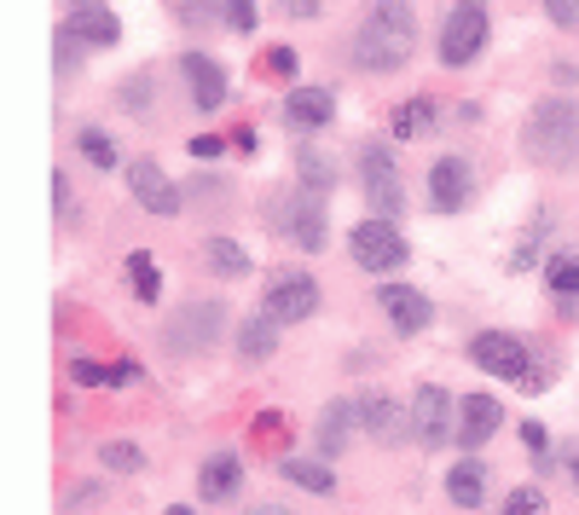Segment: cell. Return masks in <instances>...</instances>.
Masks as SVG:
<instances>
[{
	"mask_svg": "<svg viewBox=\"0 0 579 515\" xmlns=\"http://www.w3.org/2000/svg\"><path fill=\"white\" fill-rule=\"evenodd\" d=\"M527 151L550 168H568L579 163V105L573 99H539L534 116H527Z\"/></svg>",
	"mask_w": 579,
	"mask_h": 515,
	"instance_id": "obj_2",
	"label": "cell"
},
{
	"mask_svg": "<svg viewBox=\"0 0 579 515\" xmlns=\"http://www.w3.org/2000/svg\"><path fill=\"white\" fill-rule=\"evenodd\" d=\"M59 35L87 41V47H116V41H122V23H116L105 7H70V18H64Z\"/></svg>",
	"mask_w": 579,
	"mask_h": 515,
	"instance_id": "obj_17",
	"label": "cell"
},
{
	"mask_svg": "<svg viewBox=\"0 0 579 515\" xmlns=\"http://www.w3.org/2000/svg\"><path fill=\"white\" fill-rule=\"evenodd\" d=\"M435 127V105L430 99H406V105H394V116H389V134L394 140H423Z\"/></svg>",
	"mask_w": 579,
	"mask_h": 515,
	"instance_id": "obj_24",
	"label": "cell"
},
{
	"mask_svg": "<svg viewBox=\"0 0 579 515\" xmlns=\"http://www.w3.org/2000/svg\"><path fill=\"white\" fill-rule=\"evenodd\" d=\"M348 244H354V261L365 272H400L406 267V238H400L394 220H383V215L360 220L354 231H348Z\"/></svg>",
	"mask_w": 579,
	"mask_h": 515,
	"instance_id": "obj_4",
	"label": "cell"
},
{
	"mask_svg": "<svg viewBox=\"0 0 579 515\" xmlns=\"http://www.w3.org/2000/svg\"><path fill=\"white\" fill-rule=\"evenodd\" d=\"M545 12H550V23L573 30V23H579V0H545Z\"/></svg>",
	"mask_w": 579,
	"mask_h": 515,
	"instance_id": "obj_36",
	"label": "cell"
},
{
	"mask_svg": "<svg viewBox=\"0 0 579 515\" xmlns=\"http://www.w3.org/2000/svg\"><path fill=\"white\" fill-rule=\"evenodd\" d=\"M75 145H82V157H87L93 168H116V145H111V134H99V127H82V134H75Z\"/></svg>",
	"mask_w": 579,
	"mask_h": 515,
	"instance_id": "obj_28",
	"label": "cell"
},
{
	"mask_svg": "<svg viewBox=\"0 0 579 515\" xmlns=\"http://www.w3.org/2000/svg\"><path fill=\"white\" fill-rule=\"evenodd\" d=\"M226 140H232V151H244V157H249V151H256V127H238V134H226Z\"/></svg>",
	"mask_w": 579,
	"mask_h": 515,
	"instance_id": "obj_41",
	"label": "cell"
},
{
	"mask_svg": "<svg viewBox=\"0 0 579 515\" xmlns=\"http://www.w3.org/2000/svg\"><path fill=\"white\" fill-rule=\"evenodd\" d=\"M469 359L482 371L505 377V382H521L527 371H534V353H527V342L521 337H505V330H482V337L469 342Z\"/></svg>",
	"mask_w": 579,
	"mask_h": 515,
	"instance_id": "obj_5",
	"label": "cell"
},
{
	"mask_svg": "<svg viewBox=\"0 0 579 515\" xmlns=\"http://www.w3.org/2000/svg\"><path fill=\"white\" fill-rule=\"evenodd\" d=\"M168 515H197V509H186V504H174V509H168Z\"/></svg>",
	"mask_w": 579,
	"mask_h": 515,
	"instance_id": "obj_46",
	"label": "cell"
},
{
	"mask_svg": "<svg viewBox=\"0 0 579 515\" xmlns=\"http://www.w3.org/2000/svg\"><path fill=\"white\" fill-rule=\"evenodd\" d=\"M128 186H134V203L139 209H151V215H174L180 209V192H174V179L151 163V157H139V163H128Z\"/></svg>",
	"mask_w": 579,
	"mask_h": 515,
	"instance_id": "obj_11",
	"label": "cell"
},
{
	"mask_svg": "<svg viewBox=\"0 0 579 515\" xmlns=\"http://www.w3.org/2000/svg\"><path fill=\"white\" fill-rule=\"evenodd\" d=\"M128 278H134V296H139V301H157V296H163V267L151 261L145 249L128 255Z\"/></svg>",
	"mask_w": 579,
	"mask_h": 515,
	"instance_id": "obj_26",
	"label": "cell"
},
{
	"mask_svg": "<svg viewBox=\"0 0 579 515\" xmlns=\"http://www.w3.org/2000/svg\"><path fill=\"white\" fill-rule=\"evenodd\" d=\"M53 203H59V215H70V179L53 174Z\"/></svg>",
	"mask_w": 579,
	"mask_h": 515,
	"instance_id": "obj_40",
	"label": "cell"
},
{
	"mask_svg": "<svg viewBox=\"0 0 579 515\" xmlns=\"http://www.w3.org/2000/svg\"><path fill=\"white\" fill-rule=\"evenodd\" d=\"M498 423H505V405H498L493 394H469L458 405V446L464 452H482L493 434H498Z\"/></svg>",
	"mask_w": 579,
	"mask_h": 515,
	"instance_id": "obj_12",
	"label": "cell"
},
{
	"mask_svg": "<svg viewBox=\"0 0 579 515\" xmlns=\"http://www.w3.org/2000/svg\"><path fill=\"white\" fill-rule=\"evenodd\" d=\"M469 197H475V168L464 157H441L430 168V209L435 215H458Z\"/></svg>",
	"mask_w": 579,
	"mask_h": 515,
	"instance_id": "obj_10",
	"label": "cell"
},
{
	"mask_svg": "<svg viewBox=\"0 0 579 515\" xmlns=\"http://www.w3.org/2000/svg\"><path fill=\"white\" fill-rule=\"evenodd\" d=\"M128 111H145V82H128Z\"/></svg>",
	"mask_w": 579,
	"mask_h": 515,
	"instance_id": "obj_43",
	"label": "cell"
},
{
	"mask_svg": "<svg viewBox=\"0 0 579 515\" xmlns=\"http://www.w3.org/2000/svg\"><path fill=\"white\" fill-rule=\"evenodd\" d=\"M180 75H186L197 111H215L220 99H226V75H220V64L209 53H180Z\"/></svg>",
	"mask_w": 579,
	"mask_h": 515,
	"instance_id": "obj_16",
	"label": "cell"
},
{
	"mask_svg": "<svg viewBox=\"0 0 579 515\" xmlns=\"http://www.w3.org/2000/svg\"><path fill=\"white\" fill-rule=\"evenodd\" d=\"M249 515H290V509H279V504H261V509H249Z\"/></svg>",
	"mask_w": 579,
	"mask_h": 515,
	"instance_id": "obj_44",
	"label": "cell"
},
{
	"mask_svg": "<svg viewBox=\"0 0 579 515\" xmlns=\"http://www.w3.org/2000/svg\"><path fill=\"white\" fill-rule=\"evenodd\" d=\"M545 238H550V220H534V231H527V238L516 244L510 267H516V272H527V267H534V261H539V249H545Z\"/></svg>",
	"mask_w": 579,
	"mask_h": 515,
	"instance_id": "obj_31",
	"label": "cell"
},
{
	"mask_svg": "<svg viewBox=\"0 0 579 515\" xmlns=\"http://www.w3.org/2000/svg\"><path fill=\"white\" fill-rule=\"evenodd\" d=\"M267 313L279 319V325H301V319H313L319 313V285L308 272H279L267 285Z\"/></svg>",
	"mask_w": 579,
	"mask_h": 515,
	"instance_id": "obj_9",
	"label": "cell"
},
{
	"mask_svg": "<svg viewBox=\"0 0 579 515\" xmlns=\"http://www.w3.org/2000/svg\"><path fill=\"white\" fill-rule=\"evenodd\" d=\"M296 168H301V186H308V192H319V197L337 186V163L324 157L319 145H301V151H296Z\"/></svg>",
	"mask_w": 579,
	"mask_h": 515,
	"instance_id": "obj_25",
	"label": "cell"
},
{
	"mask_svg": "<svg viewBox=\"0 0 579 515\" xmlns=\"http://www.w3.org/2000/svg\"><path fill=\"white\" fill-rule=\"evenodd\" d=\"M209 261H215L226 278H244V272H249V255H244L232 238H209Z\"/></svg>",
	"mask_w": 579,
	"mask_h": 515,
	"instance_id": "obj_29",
	"label": "cell"
},
{
	"mask_svg": "<svg viewBox=\"0 0 579 515\" xmlns=\"http://www.w3.org/2000/svg\"><path fill=\"white\" fill-rule=\"evenodd\" d=\"M128 382H139V365H134V359H116V365H111V382H105V389H128Z\"/></svg>",
	"mask_w": 579,
	"mask_h": 515,
	"instance_id": "obj_37",
	"label": "cell"
},
{
	"mask_svg": "<svg viewBox=\"0 0 579 515\" xmlns=\"http://www.w3.org/2000/svg\"><path fill=\"white\" fill-rule=\"evenodd\" d=\"M360 174H365V197H371V209L394 220L400 209H406V192H400V168L383 145H365L360 151Z\"/></svg>",
	"mask_w": 579,
	"mask_h": 515,
	"instance_id": "obj_6",
	"label": "cell"
},
{
	"mask_svg": "<svg viewBox=\"0 0 579 515\" xmlns=\"http://www.w3.org/2000/svg\"><path fill=\"white\" fill-rule=\"evenodd\" d=\"M279 475L296 481V486H308V493H337V470H331V457L324 463H308V457H279Z\"/></svg>",
	"mask_w": 579,
	"mask_h": 515,
	"instance_id": "obj_23",
	"label": "cell"
},
{
	"mask_svg": "<svg viewBox=\"0 0 579 515\" xmlns=\"http://www.w3.org/2000/svg\"><path fill=\"white\" fill-rule=\"evenodd\" d=\"M505 515H545V493L539 486H516V493L505 498Z\"/></svg>",
	"mask_w": 579,
	"mask_h": 515,
	"instance_id": "obj_32",
	"label": "cell"
},
{
	"mask_svg": "<svg viewBox=\"0 0 579 515\" xmlns=\"http://www.w3.org/2000/svg\"><path fill=\"white\" fill-rule=\"evenodd\" d=\"M545 285L557 296H579V255H550V261H545Z\"/></svg>",
	"mask_w": 579,
	"mask_h": 515,
	"instance_id": "obj_27",
	"label": "cell"
},
{
	"mask_svg": "<svg viewBox=\"0 0 579 515\" xmlns=\"http://www.w3.org/2000/svg\"><path fill=\"white\" fill-rule=\"evenodd\" d=\"M272 348H279V319L261 307L256 319L238 325V359H272Z\"/></svg>",
	"mask_w": 579,
	"mask_h": 515,
	"instance_id": "obj_22",
	"label": "cell"
},
{
	"mask_svg": "<svg viewBox=\"0 0 579 515\" xmlns=\"http://www.w3.org/2000/svg\"><path fill=\"white\" fill-rule=\"evenodd\" d=\"M220 325H226V307H220V301H192V307H180V313H174L168 348H174V353H192V348L204 353V348H215Z\"/></svg>",
	"mask_w": 579,
	"mask_h": 515,
	"instance_id": "obj_8",
	"label": "cell"
},
{
	"mask_svg": "<svg viewBox=\"0 0 579 515\" xmlns=\"http://www.w3.org/2000/svg\"><path fill=\"white\" fill-rule=\"evenodd\" d=\"M568 470H573V486H579V452H568Z\"/></svg>",
	"mask_w": 579,
	"mask_h": 515,
	"instance_id": "obj_45",
	"label": "cell"
},
{
	"mask_svg": "<svg viewBox=\"0 0 579 515\" xmlns=\"http://www.w3.org/2000/svg\"><path fill=\"white\" fill-rule=\"evenodd\" d=\"M482 47H487V7L482 0H458L452 18H446V30H441V64L464 70V64H475Z\"/></svg>",
	"mask_w": 579,
	"mask_h": 515,
	"instance_id": "obj_3",
	"label": "cell"
},
{
	"mask_svg": "<svg viewBox=\"0 0 579 515\" xmlns=\"http://www.w3.org/2000/svg\"><path fill=\"white\" fill-rule=\"evenodd\" d=\"M285 231H290V238H296L301 249H308V255H319V249H324V231H331V226H324V203H319V192H296V197H290V209H285Z\"/></svg>",
	"mask_w": 579,
	"mask_h": 515,
	"instance_id": "obj_14",
	"label": "cell"
},
{
	"mask_svg": "<svg viewBox=\"0 0 579 515\" xmlns=\"http://www.w3.org/2000/svg\"><path fill=\"white\" fill-rule=\"evenodd\" d=\"M279 429H285V423H279V411H261V423H256V441H261V446H272V441H279Z\"/></svg>",
	"mask_w": 579,
	"mask_h": 515,
	"instance_id": "obj_39",
	"label": "cell"
},
{
	"mask_svg": "<svg viewBox=\"0 0 579 515\" xmlns=\"http://www.w3.org/2000/svg\"><path fill=\"white\" fill-rule=\"evenodd\" d=\"M446 493H452V504H458V509H475V504L487 498V463H475V452L464 463H452Z\"/></svg>",
	"mask_w": 579,
	"mask_h": 515,
	"instance_id": "obj_20",
	"label": "cell"
},
{
	"mask_svg": "<svg viewBox=\"0 0 579 515\" xmlns=\"http://www.w3.org/2000/svg\"><path fill=\"white\" fill-rule=\"evenodd\" d=\"M452 394L441 389V382H423V389L412 394V434L423 446H446L452 434H458V423H452Z\"/></svg>",
	"mask_w": 579,
	"mask_h": 515,
	"instance_id": "obj_7",
	"label": "cell"
},
{
	"mask_svg": "<svg viewBox=\"0 0 579 515\" xmlns=\"http://www.w3.org/2000/svg\"><path fill=\"white\" fill-rule=\"evenodd\" d=\"M197 486H204V498H209V504L238 498V486H244V463H238L232 452H215L204 470H197Z\"/></svg>",
	"mask_w": 579,
	"mask_h": 515,
	"instance_id": "obj_19",
	"label": "cell"
},
{
	"mask_svg": "<svg viewBox=\"0 0 579 515\" xmlns=\"http://www.w3.org/2000/svg\"><path fill=\"white\" fill-rule=\"evenodd\" d=\"M360 423H365L371 441H383V446L406 441V411H400L389 394H365V400H360Z\"/></svg>",
	"mask_w": 579,
	"mask_h": 515,
	"instance_id": "obj_18",
	"label": "cell"
},
{
	"mask_svg": "<svg viewBox=\"0 0 579 515\" xmlns=\"http://www.w3.org/2000/svg\"><path fill=\"white\" fill-rule=\"evenodd\" d=\"M285 122L301 127V134H313V127H331V122H337V93H324V87H290Z\"/></svg>",
	"mask_w": 579,
	"mask_h": 515,
	"instance_id": "obj_15",
	"label": "cell"
},
{
	"mask_svg": "<svg viewBox=\"0 0 579 515\" xmlns=\"http://www.w3.org/2000/svg\"><path fill=\"white\" fill-rule=\"evenodd\" d=\"M376 301H383V313H389V325L400 330V337H417V330H430V296H417L412 285H383L376 290Z\"/></svg>",
	"mask_w": 579,
	"mask_h": 515,
	"instance_id": "obj_13",
	"label": "cell"
},
{
	"mask_svg": "<svg viewBox=\"0 0 579 515\" xmlns=\"http://www.w3.org/2000/svg\"><path fill=\"white\" fill-rule=\"evenodd\" d=\"M417 47V23H412V7L406 0H383V7H371V18L360 23L354 35V64L371 70V75H389L412 59Z\"/></svg>",
	"mask_w": 579,
	"mask_h": 515,
	"instance_id": "obj_1",
	"label": "cell"
},
{
	"mask_svg": "<svg viewBox=\"0 0 579 515\" xmlns=\"http://www.w3.org/2000/svg\"><path fill=\"white\" fill-rule=\"evenodd\" d=\"M226 145H232V140H220V134H197V140H192V157H220Z\"/></svg>",
	"mask_w": 579,
	"mask_h": 515,
	"instance_id": "obj_38",
	"label": "cell"
},
{
	"mask_svg": "<svg viewBox=\"0 0 579 515\" xmlns=\"http://www.w3.org/2000/svg\"><path fill=\"white\" fill-rule=\"evenodd\" d=\"M354 418H360V405H348V400L324 405V423H319V452H324V457H342V452H348V434H354Z\"/></svg>",
	"mask_w": 579,
	"mask_h": 515,
	"instance_id": "obj_21",
	"label": "cell"
},
{
	"mask_svg": "<svg viewBox=\"0 0 579 515\" xmlns=\"http://www.w3.org/2000/svg\"><path fill=\"white\" fill-rule=\"evenodd\" d=\"M220 18L232 23L238 35H249V30H256V18H261V12H256V0H226V7H220Z\"/></svg>",
	"mask_w": 579,
	"mask_h": 515,
	"instance_id": "obj_33",
	"label": "cell"
},
{
	"mask_svg": "<svg viewBox=\"0 0 579 515\" xmlns=\"http://www.w3.org/2000/svg\"><path fill=\"white\" fill-rule=\"evenodd\" d=\"M70 382H75V389H99V382H111V365H93V359H75V365H70Z\"/></svg>",
	"mask_w": 579,
	"mask_h": 515,
	"instance_id": "obj_34",
	"label": "cell"
},
{
	"mask_svg": "<svg viewBox=\"0 0 579 515\" xmlns=\"http://www.w3.org/2000/svg\"><path fill=\"white\" fill-rule=\"evenodd\" d=\"M521 441L534 446V452H545V429H539V423H521Z\"/></svg>",
	"mask_w": 579,
	"mask_h": 515,
	"instance_id": "obj_42",
	"label": "cell"
},
{
	"mask_svg": "<svg viewBox=\"0 0 579 515\" xmlns=\"http://www.w3.org/2000/svg\"><path fill=\"white\" fill-rule=\"evenodd\" d=\"M99 463H105L111 475H134L139 463H145V452H139L134 441H111V446H105V457H99Z\"/></svg>",
	"mask_w": 579,
	"mask_h": 515,
	"instance_id": "obj_30",
	"label": "cell"
},
{
	"mask_svg": "<svg viewBox=\"0 0 579 515\" xmlns=\"http://www.w3.org/2000/svg\"><path fill=\"white\" fill-rule=\"evenodd\" d=\"M70 7H99V0H70Z\"/></svg>",
	"mask_w": 579,
	"mask_h": 515,
	"instance_id": "obj_47",
	"label": "cell"
},
{
	"mask_svg": "<svg viewBox=\"0 0 579 515\" xmlns=\"http://www.w3.org/2000/svg\"><path fill=\"white\" fill-rule=\"evenodd\" d=\"M296 64H301V59L290 53V47H272V53H267V70L285 75V82H296Z\"/></svg>",
	"mask_w": 579,
	"mask_h": 515,
	"instance_id": "obj_35",
	"label": "cell"
}]
</instances>
